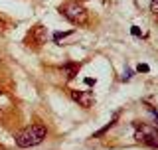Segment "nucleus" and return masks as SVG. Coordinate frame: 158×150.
Instances as JSON below:
<instances>
[{
    "label": "nucleus",
    "instance_id": "nucleus-3",
    "mask_svg": "<svg viewBox=\"0 0 158 150\" xmlns=\"http://www.w3.org/2000/svg\"><path fill=\"white\" fill-rule=\"evenodd\" d=\"M135 127V140L138 144H144L148 148L158 150V128L150 127V124H142V123H132Z\"/></svg>",
    "mask_w": 158,
    "mask_h": 150
},
{
    "label": "nucleus",
    "instance_id": "nucleus-10",
    "mask_svg": "<svg viewBox=\"0 0 158 150\" xmlns=\"http://www.w3.org/2000/svg\"><path fill=\"white\" fill-rule=\"evenodd\" d=\"M136 71L138 73H148V71H150V67H148L146 63H140V65H136Z\"/></svg>",
    "mask_w": 158,
    "mask_h": 150
},
{
    "label": "nucleus",
    "instance_id": "nucleus-7",
    "mask_svg": "<svg viewBox=\"0 0 158 150\" xmlns=\"http://www.w3.org/2000/svg\"><path fill=\"white\" fill-rule=\"evenodd\" d=\"M117 121H118V113H115V115H113V119H111V121H109V123L105 124V127L101 128V131H97V132L93 134L91 138H101V136H105V134H107V132H109V131H111V128L117 124Z\"/></svg>",
    "mask_w": 158,
    "mask_h": 150
},
{
    "label": "nucleus",
    "instance_id": "nucleus-2",
    "mask_svg": "<svg viewBox=\"0 0 158 150\" xmlns=\"http://www.w3.org/2000/svg\"><path fill=\"white\" fill-rule=\"evenodd\" d=\"M57 10L67 22L73 24V26H81L83 28V26L89 24V12H87V8L83 6V4H79V2H65Z\"/></svg>",
    "mask_w": 158,
    "mask_h": 150
},
{
    "label": "nucleus",
    "instance_id": "nucleus-1",
    "mask_svg": "<svg viewBox=\"0 0 158 150\" xmlns=\"http://www.w3.org/2000/svg\"><path fill=\"white\" fill-rule=\"evenodd\" d=\"M48 136V128L44 124H30V127L22 128L20 132L14 134V142H16L18 148H32V146H38L46 140Z\"/></svg>",
    "mask_w": 158,
    "mask_h": 150
},
{
    "label": "nucleus",
    "instance_id": "nucleus-11",
    "mask_svg": "<svg viewBox=\"0 0 158 150\" xmlns=\"http://www.w3.org/2000/svg\"><path fill=\"white\" fill-rule=\"evenodd\" d=\"M148 111H150V113H152V117H154V123H156V124H154V127L158 128V113H156V109H154V107H148Z\"/></svg>",
    "mask_w": 158,
    "mask_h": 150
},
{
    "label": "nucleus",
    "instance_id": "nucleus-14",
    "mask_svg": "<svg viewBox=\"0 0 158 150\" xmlns=\"http://www.w3.org/2000/svg\"><path fill=\"white\" fill-rule=\"evenodd\" d=\"M85 83L89 85V87H91V85H95V79H91V77H89V79H85Z\"/></svg>",
    "mask_w": 158,
    "mask_h": 150
},
{
    "label": "nucleus",
    "instance_id": "nucleus-4",
    "mask_svg": "<svg viewBox=\"0 0 158 150\" xmlns=\"http://www.w3.org/2000/svg\"><path fill=\"white\" fill-rule=\"evenodd\" d=\"M46 42H48V30H46V26H42V24L34 26L32 30H28V34L24 36L26 48H32V49H40Z\"/></svg>",
    "mask_w": 158,
    "mask_h": 150
},
{
    "label": "nucleus",
    "instance_id": "nucleus-6",
    "mask_svg": "<svg viewBox=\"0 0 158 150\" xmlns=\"http://www.w3.org/2000/svg\"><path fill=\"white\" fill-rule=\"evenodd\" d=\"M79 69H81V63L77 61H65L61 65V73L65 75V81H73V79L79 75Z\"/></svg>",
    "mask_w": 158,
    "mask_h": 150
},
{
    "label": "nucleus",
    "instance_id": "nucleus-5",
    "mask_svg": "<svg viewBox=\"0 0 158 150\" xmlns=\"http://www.w3.org/2000/svg\"><path fill=\"white\" fill-rule=\"evenodd\" d=\"M69 97L73 103H77L83 109H91L95 105V93L93 91H79V89H69Z\"/></svg>",
    "mask_w": 158,
    "mask_h": 150
},
{
    "label": "nucleus",
    "instance_id": "nucleus-13",
    "mask_svg": "<svg viewBox=\"0 0 158 150\" xmlns=\"http://www.w3.org/2000/svg\"><path fill=\"white\" fill-rule=\"evenodd\" d=\"M131 32H132V36H136V38H140V36H142L140 30H138V26H132V28H131Z\"/></svg>",
    "mask_w": 158,
    "mask_h": 150
},
{
    "label": "nucleus",
    "instance_id": "nucleus-9",
    "mask_svg": "<svg viewBox=\"0 0 158 150\" xmlns=\"http://www.w3.org/2000/svg\"><path fill=\"white\" fill-rule=\"evenodd\" d=\"M150 12L154 18H158V0H150Z\"/></svg>",
    "mask_w": 158,
    "mask_h": 150
},
{
    "label": "nucleus",
    "instance_id": "nucleus-12",
    "mask_svg": "<svg viewBox=\"0 0 158 150\" xmlns=\"http://www.w3.org/2000/svg\"><path fill=\"white\" fill-rule=\"evenodd\" d=\"M131 77H132V71H131V69H127L125 75L121 77V81H131Z\"/></svg>",
    "mask_w": 158,
    "mask_h": 150
},
{
    "label": "nucleus",
    "instance_id": "nucleus-8",
    "mask_svg": "<svg viewBox=\"0 0 158 150\" xmlns=\"http://www.w3.org/2000/svg\"><path fill=\"white\" fill-rule=\"evenodd\" d=\"M73 34V30H67V32H53V36H52V40L53 42H59V40H63V38H67V36H71Z\"/></svg>",
    "mask_w": 158,
    "mask_h": 150
}]
</instances>
